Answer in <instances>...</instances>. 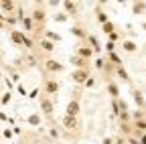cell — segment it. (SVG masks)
Returning a JSON list of instances; mask_svg holds the SVG:
<instances>
[{
	"label": "cell",
	"mask_w": 146,
	"mask_h": 144,
	"mask_svg": "<svg viewBox=\"0 0 146 144\" xmlns=\"http://www.w3.org/2000/svg\"><path fill=\"white\" fill-rule=\"evenodd\" d=\"M59 89H61V85L55 81V79H45V83H43V96H57L59 94Z\"/></svg>",
	"instance_id": "cell-1"
},
{
	"label": "cell",
	"mask_w": 146,
	"mask_h": 144,
	"mask_svg": "<svg viewBox=\"0 0 146 144\" xmlns=\"http://www.w3.org/2000/svg\"><path fill=\"white\" fill-rule=\"evenodd\" d=\"M39 104H41V112H43V114H45L47 118H51V116H53V112H55V106H53V100H51L49 96H41Z\"/></svg>",
	"instance_id": "cell-2"
},
{
	"label": "cell",
	"mask_w": 146,
	"mask_h": 144,
	"mask_svg": "<svg viewBox=\"0 0 146 144\" xmlns=\"http://www.w3.org/2000/svg\"><path fill=\"white\" fill-rule=\"evenodd\" d=\"M71 79L75 81L77 85H85L87 79H89V69H75L73 75H71Z\"/></svg>",
	"instance_id": "cell-3"
},
{
	"label": "cell",
	"mask_w": 146,
	"mask_h": 144,
	"mask_svg": "<svg viewBox=\"0 0 146 144\" xmlns=\"http://www.w3.org/2000/svg\"><path fill=\"white\" fill-rule=\"evenodd\" d=\"M31 19H33V23H35L36 27H43L45 21H47V12H45L41 6H36V8L33 10V14H31Z\"/></svg>",
	"instance_id": "cell-4"
},
{
	"label": "cell",
	"mask_w": 146,
	"mask_h": 144,
	"mask_svg": "<svg viewBox=\"0 0 146 144\" xmlns=\"http://www.w3.org/2000/svg\"><path fill=\"white\" fill-rule=\"evenodd\" d=\"M65 116H69V118H79V112H81V106H79V102L77 100H71L69 104H67V108H65Z\"/></svg>",
	"instance_id": "cell-5"
},
{
	"label": "cell",
	"mask_w": 146,
	"mask_h": 144,
	"mask_svg": "<svg viewBox=\"0 0 146 144\" xmlns=\"http://www.w3.org/2000/svg\"><path fill=\"white\" fill-rule=\"evenodd\" d=\"M45 69L49 71V73H61V71H63V63L55 61V59H47L45 61Z\"/></svg>",
	"instance_id": "cell-6"
},
{
	"label": "cell",
	"mask_w": 146,
	"mask_h": 144,
	"mask_svg": "<svg viewBox=\"0 0 146 144\" xmlns=\"http://www.w3.org/2000/svg\"><path fill=\"white\" fill-rule=\"evenodd\" d=\"M61 124H63V128L69 130V132H73V130L79 128V120H77V118H69V116H65V118L61 120Z\"/></svg>",
	"instance_id": "cell-7"
},
{
	"label": "cell",
	"mask_w": 146,
	"mask_h": 144,
	"mask_svg": "<svg viewBox=\"0 0 146 144\" xmlns=\"http://www.w3.org/2000/svg\"><path fill=\"white\" fill-rule=\"evenodd\" d=\"M25 33L23 31H10V41L14 43V45H18V47H23L25 45Z\"/></svg>",
	"instance_id": "cell-8"
},
{
	"label": "cell",
	"mask_w": 146,
	"mask_h": 144,
	"mask_svg": "<svg viewBox=\"0 0 146 144\" xmlns=\"http://www.w3.org/2000/svg\"><path fill=\"white\" fill-rule=\"evenodd\" d=\"M77 57H81V59H85V61H89L91 57H94V49L91 47H77Z\"/></svg>",
	"instance_id": "cell-9"
},
{
	"label": "cell",
	"mask_w": 146,
	"mask_h": 144,
	"mask_svg": "<svg viewBox=\"0 0 146 144\" xmlns=\"http://www.w3.org/2000/svg\"><path fill=\"white\" fill-rule=\"evenodd\" d=\"M108 94L112 96V100H120V89H118L116 81H112V79L108 81Z\"/></svg>",
	"instance_id": "cell-10"
},
{
	"label": "cell",
	"mask_w": 146,
	"mask_h": 144,
	"mask_svg": "<svg viewBox=\"0 0 146 144\" xmlns=\"http://www.w3.org/2000/svg\"><path fill=\"white\" fill-rule=\"evenodd\" d=\"M0 10L10 14V12L16 10V2H12V0H2V2H0Z\"/></svg>",
	"instance_id": "cell-11"
},
{
	"label": "cell",
	"mask_w": 146,
	"mask_h": 144,
	"mask_svg": "<svg viewBox=\"0 0 146 144\" xmlns=\"http://www.w3.org/2000/svg\"><path fill=\"white\" fill-rule=\"evenodd\" d=\"M71 63L75 65L77 69H89V61H85V59H81V57H77V55L71 57Z\"/></svg>",
	"instance_id": "cell-12"
},
{
	"label": "cell",
	"mask_w": 146,
	"mask_h": 144,
	"mask_svg": "<svg viewBox=\"0 0 146 144\" xmlns=\"http://www.w3.org/2000/svg\"><path fill=\"white\" fill-rule=\"evenodd\" d=\"M21 23H23V27H25V31H29V33H33V31H36V29H35L36 25L33 23V19H31V16H25V19H23Z\"/></svg>",
	"instance_id": "cell-13"
},
{
	"label": "cell",
	"mask_w": 146,
	"mask_h": 144,
	"mask_svg": "<svg viewBox=\"0 0 146 144\" xmlns=\"http://www.w3.org/2000/svg\"><path fill=\"white\" fill-rule=\"evenodd\" d=\"M39 47H41L43 51H47V53H51V51L55 49L53 41H49V39H41V41H39Z\"/></svg>",
	"instance_id": "cell-14"
},
{
	"label": "cell",
	"mask_w": 146,
	"mask_h": 144,
	"mask_svg": "<svg viewBox=\"0 0 146 144\" xmlns=\"http://www.w3.org/2000/svg\"><path fill=\"white\" fill-rule=\"evenodd\" d=\"M96 19H98V23L104 27L106 23H110V19H108V14L104 12V10H98V14H96Z\"/></svg>",
	"instance_id": "cell-15"
},
{
	"label": "cell",
	"mask_w": 146,
	"mask_h": 144,
	"mask_svg": "<svg viewBox=\"0 0 146 144\" xmlns=\"http://www.w3.org/2000/svg\"><path fill=\"white\" fill-rule=\"evenodd\" d=\"M71 33L75 35V37H79V39H87V33H85L81 27H73V29H71Z\"/></svg>",
	"instance_id": "cell-16"
},
{
	"label": "cell",
	"mask_w": 146,
	"mask_h": 144,
	"mask_svg": "<svg viewBox=\"0 0 146 144\" xmlns=\"http://www.w3.org/2000/svg\"><path fill=\"white\" fill-rule=\"evenodd\" d=\"M132 96H134V102L138 104V108H144V98H142V94L138 92V89H134Z\"/></svg>",
	"instance_id": "cell-17"
},
{
	"label": "cell",
	"mask_w": 146,
	"mask_h": 144,
	"mask_svg": "<svg viewBox=\"0 0 146 144\" xmlns=\"http://www.w3.org/2000/svg\"><path fill=\"white\" fill-rule=\"evenodd\" d=\"M108 59H110V61H112V63L116 65V69H118V67H122V59L116 55V53H108Z\"/></svg>",
	"instance_id": "cell-18"
},
{
	"label": "cell",
	"mask_w": 146,
	"mask_h": 144,
	"mask_svg": "<svg viewBox=\"0 0 146 144\" xmlns=\"http://www.w3.org/2000/svg\"><path fill=\"white\" fill-rule=\"evenodd\" d=\"M122 47H124V51H128V53H134V51L138 49L134 41H124V45H122Z\"/></svg>",
	"instance_id": "cell-19"
},
{
	"label": "cell",
	"mask_w": 146,
	"mask_h": 144,
	"mask_svg": "<svg viewBox=\"0 0 146 144\" xmlns=\"http://www.w3.org/2000/svg\"><path fill=\"white\" fill-rule=\"evenodd\" d=\"M27 122H29L31 126H39V124H41V116H39V114H31V116L27 118Z\"/></svg>",
	"instance_id": "cell-20"
},
{
	"label": "cell",
	"mask_w": 146,
	"mask_h": 144,
	"mask_svg": "<svg viewBox=\"0 0 146 144\" xmlns=\"http://www.w3.org/2000/svg\"><path fill=\"white\" fill-rule=\"evenodd\" d=\"M63 8H65V10H67V14H71V16L77 12V6L73 4V2H63Z\"/></svg>",
	"instance_id": "cell-21"
},
{
	"label": "cell",
	"mask_w": 146,
	"mask_h": 144,
	"mask_svg": "<svg viewBox=\"0 0 146 144\" xmlns=\"http://www.w3.org/2000/svg\"><path fill=\"white\" fill-rule=\"evenodd\" d=\"M144 8H146V4H144V2H134V4H132V12H134V14L144 12Z\"/></svg>",
	"instance_id": "cell-22"
},
{
	"label": "cell",
	"mask_w": 146,
	"mask_h": 144,
	"mask_svg": "<svg viewBox=\"0 0 146 144\" xmlns=\"http://www.w3.org/2000/svg\"><path fill=\"white\" fill-rule=\"evenodd\" d=\"M87 39H89V43H91V49H94V51H100V43H98V39L94 37V35H87Z\"/></svg>",
	"instance_id": "cell-23"
},
{
	"label": "cell",
	"mask_w": 146,
	"mask_h": 144,
	"mask_svg": "<svg viewBox=\"0 0 146 144\" xmlns=\"http://www.w3.org/2000/svg\"><path fill=\"white\" fill-rule=\"evenodd\" d=\"M102 31H104L106 35H112V33H114V23H106V25L102 27Z\"/></svg>",
	"instance_id": "cell-24"
},
{
	"label": "cell",
	"mask_w": 146,
	"mask_h": 144,
	"mask_svg": "<svg viewBox=\"0 0 146 144\" xmlns=\"http://www.w3.org/2000/svg\"><path fill=\"white\" fill-rule=\"evenodd\" d=\"M116 73H118V75H120V77H122L124 81H128V79H130V77H128V73H126V69H124V67H118V69H116Z\"/></svg>",
	"instance_id": "cell-25"
},
{
	"label": "cell",
	"mask_w": 146,
	"mask_h": 144,
	"mask_svg": "<svg viewBox=\"0 0 146 144\" xmlns=\"http://www.w3.org/2000/svg\"><path fill=\"white\" fill-rule=\"evenodd\" d=\"M134 128H136L138 132H146V122H144V120L136 122V124H134Z\"/></svg>",
	"instance_id": "cell-26"
},
{
	"label": "cell",
	"mask_w": 146,
	"mask_h": 144,
	"mask_svg": "<svg viewBox=\"0 0 146 144\" xmlns=\"http://www.w3.org/2000/svg\"><path fill=\"white\" fill-rule=\"evenodd\" d=\"M45 37H47L49 41H61L59 35H55V33H51V31H47V33H45Z\"/></svg>",
	"instance_id": "cell-27"
},
{
	"label": "cell",
	"mask_w": 146,
	"mask_h": 144,
	"mask_svg": "<svg viewBox=\"0 0 146 144\" xmlns=\"http://www.w3.org/2000/svg\"><path fill=\"white\" fill-rule=\"evenodd\" d=\"M10 96H12L10 92H8V94H2V102H0V104H2V106H6V104L10 102Z\"/></svg>",
	"instance_id": "cell-28"
},
{
	"label": "cell",
	"mask_w": 146,
	"mask_h": 144,
	"mask_svg": "<svg viewBox=\"0 0 146 144\" xmlns=\"http://www.w3.org/2000/svg\"><path fill=\"white\" fill-rule=\"evenodd\" d=\"M122 132H124V134H130V132H132V128H130L128 124H122Z\"/></svg>",
	"instance_id": "cell-29"
},
{
	"label": "cell",
	"mask_w": 146,
	"mask_h": 144,
	"mask_svg": "<svg viewBox=\"0 0 146 144\" xmlns=\"http://www.w3.org/2000/svg\"><path fill=\"white\" fill-rule=\"evenodd\" d=\"M23 47H27V49H31V47H35V43H33V41H31V39L27 37V39H25V45H23Z\"/></svg>",
	"instance_id": "cell-30"
},
{
	"label": "cell",
	"mask_w": 146,
	"mask_h": 144,
	"mask_svg": "<svg viewBox=\"0 0 146 144\" xmlns=\"http://www.w3.org/2000/svg\"><path fill=\"white\" fill-rule=\"evenodd\" d=\"M96 67H98V69H104V67H106V61H104V59H98V61H96Z\"/></svg>",
	"instance_id": "cell-31"
},
{
	"label": "cell",
	"mask_w": 146,
	"mask_h": 144,
	"mask_svg": "<svg viewBox=\"0 0 146 144\" xmlns=\"http://www.w3.org/2000/svg\"><path fill=\"white\" fill-rule=\"evenodd\" d=\"M65 21H67V14H63V12L57 14V23H65Z\"/></svg>",
	"instance_id": "cell-32"
},
{
	"label": "cell",
	"mask_w": 146,
	"mask_h": 144,
	"mask_svg": "<svg viewBox=\"0 0 146 144\" xmlns=\"http://www.w3.org/2000/svg\"><path fill=\"white\" fill-rule=\"evenodd\" d=\"M106 51H108V53H114V43L108 41V43H106Z\"/></svg>",
	"instance_id": "cell-33"
},
{
	"label": "cell",
	"mask_w": 146,
	"mask_h": 144,
	"mask_svg": "<svg viewBox=\"0 0 146 144\" xmlns=\"http://www.w3.org/2000/svg\"><path fill=\"white\" fill-rule=\"evenodd\" d=\"M2 134H4V138H8V140H10V138H12V130H8V128H6V130H4V132H2Z\"/></svg>",
	"instance_id": "cell-34"
},
{
	"label": "cell",
	"mask_w": 146,
	"mask_h": 144,
	"mask_svg": "<svg viewBox=\"0 0 146 144\" xmlns=\"http://www.w3.org/2000/svg\"><path fill=\"white\" fill-rule=\"evenodd\" d=\"M94 85H96V81H94V77H89V79H87V83H85V87H94Z\"/></svg>",
	"instance_id": "cell-35"
},
{
	"label": "cell",
	"mask_w": 146,
	"mask_h": 144,
	"mask_svg": "<svg viewBox=\"0 0 146 144\" xmlns=\"http://www.w3.org/2000/svg\"><path fill=\"white\" fill-rule=\"evenodd\" d=\"M2 29H4V14L0 12V31H2Z\"/></svg>",
	"instance_id": "cell-36"
},
{
	"label": "cell",
	"mask_w": 146,
	"mask_h": 144,
	"mask_svg": "<svg viewBox=\"0 0 146 144\" xmlns=\"http://www.w3.org/2000/svg\"><path fill=\"white\" fill-rule=\"evenodd\" d=\"M104 144H112V140H110V138H106V140H104Z\"/></svg>",
	"instance_id": "cell-37"
},
{
	"label": "cell",
	"mask_w": 146,
	"mask_h": 144,
	"mask_svg": "<svg viewBox=\"0 0 146 144\" xmlns=\"http://www.w3.org/2000/svg\"><path fill=\"white\" fill-rule=\"evenodd\" d=\"M0 102H2V94H0Z\"/></svg>",
	"instance_id": "cell-38"
}]
</instances>
